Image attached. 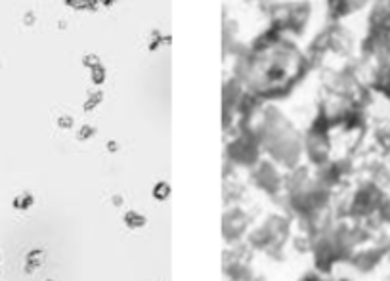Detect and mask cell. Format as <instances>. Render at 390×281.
Masks as SVG:
<instances>
[{"instance_id":"cell-3","label":"cell","mask_w":390,"mask_h":281,"mask_svg":"<svg viewBox=\"0 0 390 281\" xmlns=\"http://www.w3.org/2000/svg\"><path fill=\"white\" fill-rule=\"evenodd\" d=\"M90 71H92V79H94L96 83H101V81L105 79V69H103L101 63H98V65H94V67H90Z\"/></svg>"},{"instance_id":"cell-2","label":"cell","mask_w":390,"mask_h":281,"mask_svg":"<svg viewBox=\"0 0 390 281\" xmlns=\"http://www.w3.org/2000/svg\"><path fill=\"white\" fill-rule=\"evenodd\" d=\"M127 224H129L130 228H138V226H144L146 220L142 218L140 215H136V213H129L127 215Z\"/></svg>"},{"instance_id":"cell-1","label":"cell","mask_w":390,"mask_h":281,"mask_svg":"<svg viewBox=\"0 0 390 281\" xmlns=\"http://www.w3.org/2000/svg\"><path fill=\"white\" fill-rule=\"evenodd\" d=\"M67 2L75 8H96L98 4H101L99 0H67Z\"/></svg>"}]
</instances>
